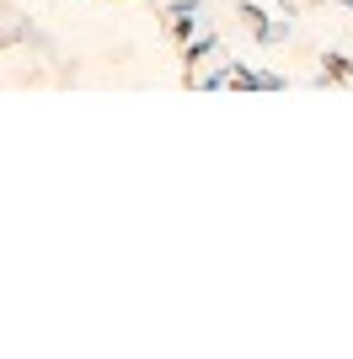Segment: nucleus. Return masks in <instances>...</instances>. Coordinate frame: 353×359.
Instances as JSON below:
<instances>
[{
  "label": "nucleus",
  "instance_id": "obj_1",
  "mask_svg": "<svg viewBox=\"0 0 353 359\" xmlns=\"http://www.w3.org/2000/svg\"><path fill=\"white\" fill-rule=\"evenodd\" d=\"M326 81H353V60L348 54H326V70L316 75V86H326Z\"/></svg>",
  "mask_w": 353,
  "mask_h": 359
},
{
  "label": "nucleus",
  "instance_id": "obj_2",
  "mask_svg": "<svg viewBox=\"0 0 353 359\" xmlns=\"http://www.w3.org/2000/svg\"><path fill=\"white\" fill-rule=\"evenodd\" d=\"M214 48H220V43H214V32H204V38H188V54H182V60H188V70H193L198 60H209Z\"/></svg>",
  "mask_w": 353,
  "mask_h": 359
},
{
  "label": "nucleus",
  "instance_id": "obj_3",
  "mask_svg": "<svg viewBox=\"0 0 353 359\" xmlns=\"http://www.w3.org/2000/svg\"><path fill=\"white\" fill-rule=\"evenodd\" d=\"M172 32L182 38V43H188V38H198V16H193V11H176V16H172Z\"/></svg>",
  "mask_w": 353,
  "mask_h": 359
},
{
  "label": "nucleus",
  "instance_id": "obj_4",
  "mask_svg": "<svg viewBox=\"0 0 353 359\" xmlns=\"http://www.w3.org/2000/svg\"><path fill=\"white\" fill-rule=\"evenodd\" d=\"M338 6H348V11H353V0H338Z\"/></svg>",
  "mask_w": 353,
  "mask_h": 359
}]
</instances>
